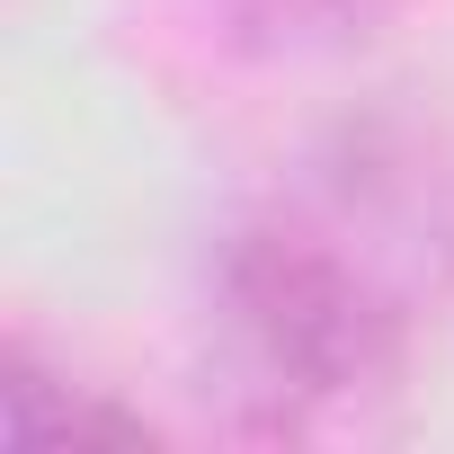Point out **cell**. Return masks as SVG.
<instances>
[{
    "label": "cell",
    "instance_id": "6da1fadb",
    "mask_svg": "<svg viewBox=\"0 0 454 454\" xmlns=\"http://www.w3.org/2000/svg\"><path fill=\"white\" fill-rule=\"evenodd\" d=\"M454 259V223L410 160H339L250 214L223 250V330L277 410H348L401 374L419 294Z\"/></svg>",
    "mask_w": 454,
    "mask_h": 454
}]
</instances>
